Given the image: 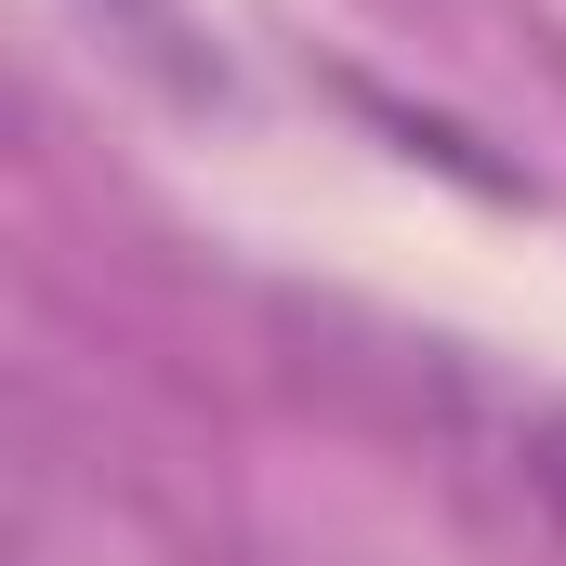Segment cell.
I'll return each instance as SVG.
<instances>
[{"mask_svg":"<svg viewBox=\"0 0 566 566\" xmlns=\"http://www.w3.org/2000/svg\"><path fill=\"white\" fill-rule=\"evenodd\" d=\"M514 488H527V527H541V554L566 566V409H541V422L514 434Z\"/></svg>","mask_w":566,"mask_h":566,"instance_id":"6da1fadb","label":"cell"}]
</instances>
